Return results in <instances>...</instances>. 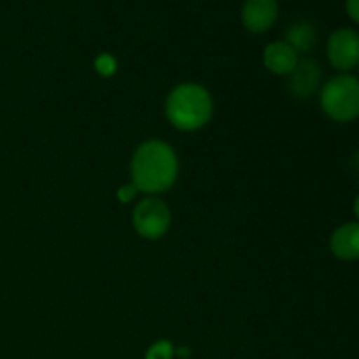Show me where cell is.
Returning <instances> with one entry per match:
<instances>
[{
	"mask_svg": "<svg viewBox=\"0 0 359 359\" xmlns=\"http://www.w3.org/2000/svg\"><path fill=\"white\" fill-rule=\"evenodd\" d=\"M179 161L170 144L160 139L144 140L130 161V177L137 191L154 196L168 191L177 181Z\"/></svg>",
	"mask_w": 359,
	"mask_h": 359,
	"instance_id": "cell-1",
	"label": "cell"
},
{
	"mask_svg": "<svg viewBox=\"0 0 359 359\" xmlns=\"http://www.w3.org/2000/svg\"><path fill=\"white\" fill-rule=\"evenodd\" d=\"M214 112L212 97L196 83H182L168 93L165 116L174 128L196 132L210 121Z\"/></svg>",
	"mask_w": 359,
	"mask_h": 359,
	"instance_id": "cell-2",
	"label": "cell"
},
{
	"mask_svg": "<svg viewBox=\"0 0 359 359\" xmlns=\"http://www.w3.org/2000/svg\"><path fill=\"white\" fill-rule=\"evenodd\" d=\"M319 104L332 121L351 123L359 118V77L339 74L319 90Z\"/></svg>",
	"mask_w": 359,
	"mask_h": 359,
	"instance_id": "cell-3",
	"label": "cell"
},
{
	"mask_svg": "<svg viewBox=\"0 0 359 359\" xmlns=\"http://www.w3.org/2000/svg\"><path fill=\"white\" fill-rule=\"evenodd\" d=\"M172 223V214L167 203L158 196L140 200L132 212V224L137 233L146 241L165 237Z\"/></svg>",
	"mask_w": 359,
	"mask_h": 359,
	"instance_id": "cell-4",
	"label": "cell"
},
{
	"mask_svg": "<svg viewBox=\"0 0 359 359\" xmlns=\"http://www.w3.org/2000/svg\"><path fill=\"white\" fill-rule=\"evenodd\" d=\"M326 55L333 69L349 74L359 65V32L353 28H339L333 32L326 44Z\"/></svg>",
	"mask_w": 359,
	"mask_h": 359,
	"instance_id": "cell-5",
	"label": "cell"
},
{
	"mask_svg": "<svg viewBox=\"0 0 359 359\" xmlns=\"http://www.w3.org/2000/svg\"><path fill=\"white\" fill-rule=\"evenodd\" d=\"M323 86V70L318 62L304 58L298 62L293 72L286 77V88L297 100H309Z\"/></svg>",
	"mask_w": 359,
	"mask_h": 359,
	"instance_id": "cell-6",
	"label": "cell"
},
{
	"mask_svg": "<svg viewBox=\"0 0 359 359\" xmlns=\"http://www.w3.org/2000/svg\"><path fill=\"white\" fill-rule=\"evenodd\" d=\"M279 16L277 0H245L242 6V25L251 34H265Z\"/></svg>",
	"mask_w": 359,
	"mask_h": 359,
	"instance_id": "cell-7",
	"label": "cell"
},
{
	"mask_svg": "<svg viewBox=\"0 0 359 359\" xmlns=\"http://www.w3.org/2000/svg\"><path fill=\"white\" fill-rule=\"evenodd\" d=\"M330 251L340 262L359 259V223L349 221L340 224L330 237Z\"/></svg>",
	"mask_w": 359,
	"mask_h": 359,
	"instance_id": "cell-8",
	"label": "cell"
},
{
	"mask_svg": "<svg viewBox=\"0 0 359 359\" xmlns=\"http://www.w3.org/2000/svg\"><path fill=\"white\" fill-rule=\"evenodd\" d=\"M300 62V56L284 41L270 42L263 51V65L276 76L287 77Z\"/></svg>",
	"mask_w": 359,
	"mask_h": 359,
	"instance_id": "cell-9",
	"label": "cell"
},
{
	"mask_svg": "<svg viewBox=\"0 0 359 359\" xmlns=\"http://www.w3.org/2000/svg\"><path fill=\"white\" fill-rule=\"evenodd\" d=\"M284 42L291 46L298 56L307 55L318 44V30L311 21H297L287 27L286 34H284Z\"/></svg>",
	"mask_w": 359,
	"mask_h": 359,
	"instance_id": "cell-10",
	"label": "cell"
},
{
	"mask_svg": "<svg viewBox=\"0 0 359 359\" xmlns=\"http://www.w3.org/2000/svg\"><path fill=\"white\" fill-rule=\"evenodd\" d=\"M174 358V347L168 340H160L147 349L146 359H172Z\"/></svg>",
	"mask_w": 359,
	"mask_h": 359,
	"instance_id": "cell-11",
	"label": "cell"
},
{
	"mask_svg": "<svg viewBox=\"0 0 359 359\" xmlns=\"http://www.w3.org/2000/svg\"><path fill=\"white\" fill-rule=\"evenodd\" d=\"M116 69H118V65H116V60L112 58L111 55H105L104 53V55H100L95 60V70H97L100 76H112V74L116 72Z\"/></svg>",
	"mask_w": 359,
	"mask_h": 359,
	"instance_id": "cell-12",
	"label": "cell"
},
{
	"mask_svg": "<svg viewBox=\"0 0 359 359\" xmlns=\"http://www.w3.org/2000/svg\"><path fill=\"white\" fill-rule=\"evenodd\" d=\"M135 195H137V189H135V186H133V184L123 186V188H119V191H118L119 202H123V203L133 200V198H135Z\"/></svg>",
	"mask_w": 359,
	"mask_h": 359,
	"instance_id": "cell-13",
	"label": "cell"
},
{
	"mask_svg": "<svg viewBox=\"0 0 359 359\" xmlns=\"http://www.w3.org/2000/svg\"><path fill=\"white\" fill-rule=\"evenodd\" d=\"M346 11L351 20L359 25V0H346Z\"/></svg>",
	"mask_w": 359,
	"mask_h": 359,
	"instance_id": "cell-14",
	"label": "cell"
},
{
	"mask_svg": "<svg viewBox=\"0 0 359 359\" xmlns=\"http://www.w3.org/2000/svg\"><path fill=\"white\" fill-rule=\"evenodd\" d=\"M351 168H353L356 174H359V149L353 154V158H351Z\"/></svg>",
	"mask_w": 359,
	"mask_h": 359,
	"instance_id": "cell-15",
	"label": "cell"
},
{
	"mask_svg": "<svg viewBox=\"0 0 359 359\" xmlns=\"http://www.w3.org/2000/svg\"><path fill=\"white\" fill-rule=\"evenodd\" d=\"M353 212H354V216H356V223H359V195L356 196V198H354Z\"/></svg>",
	"mask_w": 359,
	"mask_h": 359,
	"instance_id": "cell-16",
	"label": "cell"
},
{
	"mask_svg": "<svg viewBox=\"0 0 359 359\" xmlns=\"http://www.w3.org/2000/svg\"><path fill=\"white\" fill-rule=\"evenodd\" d=\"M177 354H179V356H181V358H188L189 351L186 349V347H182V349H179V351H177Z\"/></svg>",
	"mask_w": 359,
	"mask_h": 359,
	"instance_id": "cell-17",
	"label": "cell"
}]
</instances>
